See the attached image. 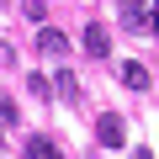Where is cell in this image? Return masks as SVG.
<instances>
[{"mask_svg": "<svg viewBox=\"0 0 159 159\" xmlns=\"http://www.w3.org/2000/svg\"><path fill=\"white\" fill-rule=\"evenodd\" d=\"M122 21H127L133 32H143V27L154 21V11H138V6H127V11H122Z\"/></svg>", "mask_w": 159, "mask_h": 159, "instance_id": "6", "label": "cell"}, {"mask_svg": "<svg viewBox=\"0 0 159 159\" xmlns=\"http://www.w3.org/2000/svg\"><path fill=\"white\" fill-rule=\"evenodd\" d=\"M27 16L32 21H48V0H27Z\"/></svg>", "mask_w": 159, "mask_h": 159, "instance_id": "9", "label": "cell"}, {"mask_svg": "<svg viewBox=\"0 0 159 159\" xmlns=\"http://www.w3.org/2000/svg\"><path fill=\"white\" fill-rule=\"evenodd\" d=\"M37 48H43L48 58H64V53H69V37H64L58 27H43V32H37Z\"/></svg>", "mask_w": 159, "mask_h": 159, "instance_id": "3", "label": "cell"}, {"mask_svg": "<svg viewBox=\"0 0 159 159\" xmlns=\"http://www.w3.org/2000/svg\"><path fill=\"white\" fill-rule=\"evenodd\" d=\"M0 127H16V101L0 96Z\"/></svg>", "mask_w": 159, "mask_h": 159, "instance_id": "8", "label": "cell"}, {"mask_svg": "<svg viewBox=\"0 0 159 159\" xmlns=\"http://www.w3.org/2000/svg\"><path fill=\"white\" fill-rule=\"evenodd\" d=\"M27 159H64V154H58L53 138H32V143H27Z\"/></svg>", "mask_w": 159, "mask_h": 159, "instance_id": "5", "label": "cell"}, {"mask_svg": "<svg viewBox=\"0 0 159 159\" xmlns=\"http://www.w3.org/2000/svg\"><path fill=\"white\" fill-rule=\"evenodd\" d=\"M122 127H127V122H122V117H117V111H106V117H101V122H96V138H101V143H106V148H122V138H127V133H122Z\"/></svg>", "mask_w": 159, "mask_h": 159, "instance_id": "2", "label": "cell"}, {"mask_svg": "<svg viewBox=\"0 0 159 159\" xmlns=\"http://www.w3.org/2000/svg\"><path fill=\"white\" fill-rule=\"evenodd\" d=\"M127 6H138V11H154V0H127Z\"/></svg>", "mask_w": 159, "mask_h": 159, "instance_id": "10", "label": "cell"}, {"mask_svg": "<svg viewBox=\"0 0 159 159\" xmlns=\"http://www.w3.org/2000/svg\"><path fill=\"white\" fill-rule=\"evenodd\" d=\"M58 96H64V101H80V80H74V74H58Z\"/></svg>", "mask_w": 159, "mask_h": 159, "instance_id": "7", "label": "cell"}, {"mask_svg": "<svg viewBox=\"0 0 159 159\" xmlns=\"http://www.w3.org/2000/svg\"><path fill=\"white\" fill-rule=\"evenodd\" d=\"M80 48H85L90 58H106V53H111V37H106V27H101V21H90V27H85V37H80Z\"/></svg>", "mask_w": 159, "mask_h": 159, "instance_id": "1", "label": "cell"}, {"mask_svg": "<svg viewBox=\"0 0 159 159\" xmlns=\"http://www.w3.org/2000/svg\"><path fill=\"white\" fill-rule=\"evenodd\" d=\"M148 27H154V37H159V6H154V21H148Z\"/></svg>", "mask_w": 159, "mask_h": 159, "instance_id": "11", "label": "cell"}, {"mask_svg": "<svg viewBox=\"0 0 159 159\" xmlns=\"http://www.w3.org/2000/svg\"><path fill=\"white\" fill-rule=\"evenodd\" d=\"M122 85H127V90H148V69H143L138 58H127V64H122Z\"/></svg>", "mask_w": 159, "mask_h": 159, "instance_id": "4", "label": "cell"}]
</instances>
